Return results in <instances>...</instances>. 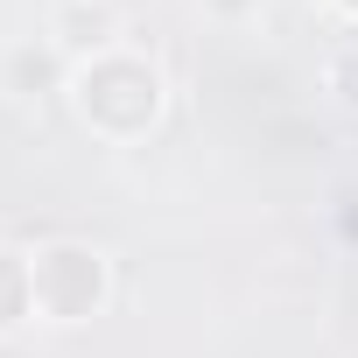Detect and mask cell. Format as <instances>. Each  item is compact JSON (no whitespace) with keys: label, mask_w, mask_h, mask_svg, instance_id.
Returning a JSON list of instances; mask_svg holds the SVG:
<instances>
[{"label":"cell","mask_w":358,"mask_h":358,"mask_svg":"<svg viewBox=\"0 0 358 358\" xmlns=\"http://www.w3.org/2000/svg\"><path fill=\"white\" fill-rule=\"evenodd\" d=\"M64 99H71V113H78V127H85L92 141L134 148V141H148V134L162 127V113H169V78H162L155 57H141V50L120 43V50L78 64Z\"/></svg>","instance_id":"obj_1"},{"label":"cell","mask_w":358,"mask_h":358,"mask_svg":"<svg viewBox=\"0 0 358 358\" xmlns=\"http://www.w3.org/2000/svg\"><path fill=\"white\" fill-rule=\"evenodd\" d=\"M29 288H36V323L78 330L113 309L120 274H113V253L92 239H43L29 246Z\"/></svg>","instance_id":"obj_2"},{"label":"cell","mask_w":358,"mask_h":358,"mask_svg":"<svg viewBox=\"0 0 358 358\" xmlns=\"http://www.w3.org/2000/svg\"><path fill=\"white\" fill-rule=\"evenodd\" d=\"M43 36L78 71V64H92V57H106V50L127 43V15H120V0H50Z\"/></svg>","instance_id":"obj_3"},{"label":"cell","mask_w":358,"mask_h":358,"mask_svg":"<svg viewBox=\"0 0 358 358\" xmlns=\"http://www.w3.org/2000/svg\"><path fill=\"white\" fill-rule=\"evenodd\" d=\"M0 92H8L15 106H36L50 92H71V64L50 50V36L8 43V50H0Z\"/></svg>","instance_id":"obj_4"},{"label":"cell","mask_w":358,"mask_h":358,"mask_svg":"<svg viewBox=\"0 0 358 358\" xmlns=\"http://www.w3.org/2000/svg\"><path fill=\"white\" fill-rule=\"evenodd\" d=\"M36 323V288H29V246H0V337Z\"/></svg>","instance_id":"obj_5"},{"label":"cell","mask_w":358,"mask_h":358,"mask_svg":"<svg viewBox=\"0 0 358 358\" xmlns=\"http://www.w3.org/2000/svg\"><path fill=\"white\" fill-rule=\"evenodd\" d=\"M197 8H204L218 29H246V22L260 15V0H197Z\"/></svg>","instance_id":"obj_6"}]
</instances>
